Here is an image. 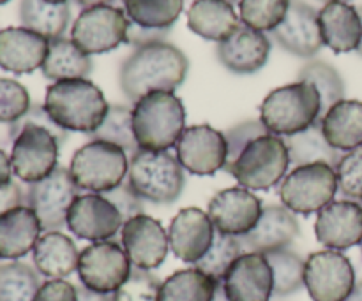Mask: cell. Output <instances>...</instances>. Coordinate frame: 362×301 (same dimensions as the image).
Here are the masks:
<instances>
[{
    "instance_id": "1",
    "label": "cell",
    "mask_w": 362,
    "mask_h": 301,
    "mask_svg": "<svg viewBox=\"0 0 362 301\" xmlns=\"http://www.w3.org/2000/svg\"><path fill=\"white\" fill-rule=\"evenodd\" d=\"M189 60L172 42L156 41L138 46L120 66L119 83L129 102L151 92H173L186 81Z\"/></svg>"
},
{
    "instance_id": "2",
    "label": "cell",
    "mask_w": 362,
    "mask_h": 301,
    "mask_svg": "<svg viewBox=\"0 0 362 301\" xmlns=\"http://www.w3.org/2000/svg\"><path fill=\"white\" fill-rule=\"evenodd\" d=\"M42 106L49 118L64 130L83 133L87 136L99 129L110 109L101 88L87 78L49 85Z\"/></svg>"
},
{
    "instance_id": "3",
    "label": "cell",
    "mask_w": 362,
    "mask_h": 301,
    "mask_svg": "<svg viewBox=\"0 0 362 301\" xmlns=\"http://www.w3.org/2000/svg\"><path fill=\"white\" fill-rule=\"evenodd\" d=\"M133 130L140 150L168 152L186 130V108L173 92H151L133 106Z\"/></svg>"
},
{
    "instance_id": "4",
    "label": "cell",
    "mask_w": 362,
    "mask_h": 301,
    "mask_svg": "<svg viewBox=\"0 0 362 301\" xmlns=\"http://www.w3.org/2000/svg\"><path fill=\"white\" fill-rule=\"evenodd\" d=\"M322 101L317 88L306 81L272 90L260 106V120L276 136H293L320 122Z\"/></svg>"
},
{
    "instance_id": "5",
    "label": "cell",
    "mask_w": 362,
    "mask_h": 301,
    "mask_svg": "<svg viewBox=\"0 0 362 301\" xmlns=\"http://www.w3.org/2000/svg\"><path fill=\"white\" fill-rule=\"evenodd\" d=\"M127 183L141 201L172 204L186 187V173L168 152L138 150L129 159Z\"/></svg>"
},
{
    "instance_id": "6",
    "label": "cell",
    "mask_w": 362,
    "mask_h": 301,
    "mask_svg": "<svg viewBox=\"0 0 362 301\" xmlns=\"http://www.w3.org/2000/svg\"><path fill=\"white\" fill-rule=\"evenodd\" d=\"M11 166L13 175L21 182L35 183L52 175L59 166L60 143L52 130L32 122H18L9 125Z\"/></svg>"
},
{
    "instance_id": "7",
    "label": "cell",
    "mask_w": 362,
    "mask_h": 301,
    "mask_svg": "<svg viewBox=\"0 0 362 301\" xmlns=\"http://www.w3.org/2000/svg\"><path fill=\"white\" fill-rule=\"evenodd\" d=\"M69 173L80 190L105 194L124 183L129 173V157L108 141H88L74 152Z\"/></svg>"
},
{
    "instance_id": "8",
    "label": "cell",
    "mask_w": 362,
    "mask_h": 301,
    "mask_svg": "<svg viewBox=\"0 0 362 301\" xmlns=\"http://www.w3.org/2000/svg\"><path fill=\"white\" fill-rule=\"evenodd\" d=\"M290 166L285 137L265 134L251 141L239 155L230 175L247 190H269L283 182Z\"/></svg>"
},
{
    "instance_id": "9",
    "label": "cell",
    "mask_w": 362,
    "mask_h": 301,
    "mask_svg": "<svg viewBox=\"0 0 362 301\" xmlns=\"http://www.w3.org/2000/svg\"><path fill=\"white\" fill-rule=\"evenodd\" d=\"M338 192L336 169L325 162L297 166L283 178L279 197L283 207L293 214H318L322 208L331 204Z\"/></svg>"
},
{
    "instance_id": "10",
    "label": "cell",
    "mask_w": 362,
    "mask_h": 301,
    "mask_svg": "<svg viewBox=\"0 0 362 301\" xmlns=\"http://www.w3.org/2000/svg\"><path fill=\"white\" fill-rule=\"evenodd\" d=\"M129 18L115 6L85 7L71 28V41L85 55H101L117 49L129 37Z\"/></svg>"
},
{
    "instance_id": "11",
    "label": "cell",
    "mask_w": 362,
    "mask_h": 301,
    "mask_svg": "<svg viewBox=\"0 0 362 301\" xmlns=\"http://www.w3.org/2000/svg\"><path fill=\"white\" fill-rule=\"evenodd\" d=\"M80 196V189L71 178L69 169L57 166L55 171L41 182L28 183L25 204L35 211L42 231H60L66 228L71 204Z\"/></svg>"
},
{
    "instance_id": "12",
    "label": "cell",
    "mask_w": 362,
    "mask_h": 301,
    "mask_svg": "<svg viewBox=\"0 0 362 301\" xmlns=\"http://www.w3.org/2000/svg\"><path fill=\"white\" fill-rule=\"evenodd\" d=\"M133 264L126 250L113 240L85 247L78 261L81 285L90 291L113 295L129 278Z\"/></svg>"
},
{
    "instance_id": "13",
    "label": "cell",
    "mask_w": 362,
    "mask_h": 301,
    "mask_svg": "<svg viewBox=\"0 0 362 301\" xmlns=\"http://www.w3.org/2000/svg\"><path fill=\"white\" fill-rule=\"evenodd\" d=\"M356 284V270L339 250H320L306 259L304 288L313 301H345Z\"/></svg>"
},
{
    "instance_id": "14",
    "label": "cell",
    "mask_w": 362,
    "mask_h": 301,
    "mask_svg": "<svg viewBox=\"0 0 362 301\" xmlns=\"http://www.w3.org/2000/svg\"><path fill=\"white\" fill-rule=\"evenodd\" d=\"M175 152L180 166L198 176L214 175L219 169H225L228 161L225 134L207 123L186 127L177 141Z\"/></svg>"
},
{
    "instance_id": "15",
    "label": "cell",
    "mask_w": 362,
    "mask_h": 301,
    "mask_svg": "<svg viewBox=\"0 0 362 301\" xmlns=\"http://www.w3.org/2000/svg\"><path fill=\"white\" fill-rule=\"evenodd\" d=\"M124 219L112 201L103 194H80L71 204L66 228L87 242H108L122 229Z\"/></svg>"
},
{
    "instance_id": "16",
    "label": "cell",
    "mask_w": 362,
    "mask_h": 301,
    "mask_svg": "<svg viewBox=\"0 0 362 301\" xmlns=\"http://www.w3.org/2000/svg\"><path fill=\"white\" fill-rule=\"evenodd\" d=\"M120 242L133 268L156 270L165 263L170 250L168 233L158 219L151 215H136L124 222Z\"/></svg>"
},
{
    "instance_id": "17",
    "label": "cell",
    "mask_w": 362,
    "mask_h": 301,
    "mask_svg": "<svg viewBox=\"0 0 362 301\" xmlns=\"http://www.w3.org/2000/svg\"><path fill=\"white\" fill-rule=\"evenodd\" d=\"M262 199L244 187H230L209 201L207 215L216 231L228 236L247 235L260 219Z\"/></svg>"
},
{
    "instance_id": "18",
    "label": "cell",
    "mask_w": 362,
    "mask_h": 301,
    "mask_svg": "<svg viewBox=\"0 0 362 301\" xmlns=\"http://www.w3.org/2000/svg\"><path fill=\"white\" fill-rule=\"evenodd\" d=\"M271 34L285 51L299 59H311L324 46L318 11L304 0H290L285 20Z\"/></svg>"
},
{
    "instance_id": "19",
    "label": "cell",
    "mask_w": 362,
    "mask_h": 301,
    "mask_svg": "<svg viewBox=\"0 0 362 301\" xmlns=\"http://www.w3.org/2000/svg\"><path fill=\"white\" fill-rule=\"evenodd\" d=\"M214 236V224L200 208H184L170 222V250L182 263L197 264L209 252Z\"/></svg>"
},
{
    "instance_id": "20",
    "label": "cell",
    "mask_w": 362,
    "mask_h": 301,
    "mask_svg": "<svg viewBox=\"0 0 362 301\" xmlns=\"http://www.w3.org/2000/svg\"><path fill=\"white\" fill-rule=\"evenodd\" d=\"M228 301H271L274 281L264 254L244 252L221 282Z\"/></svg>"
},
{
    "instance_id": "21",
    "label": "cell",
    "mask_w": 362,
    "mask_h": 301,
    "mask_svg": "<svg viewBox=\"0 0 362 301\" xmlns=\"http://www.w3.org/2000/svg\"><path fill=\"white\" fill-rule=\"evenodd\" d=\"M315 235L331 250H346L362 243V207L352 199L332 201L318 211Z\"/></svg>"
},
{
    "instance_id": "22",
    "label": "cell",
    "mask_w": 362,
    "mask_h": 301,
    "mask_svg": "<svg viewBox=\"0 0 362 301\" xmlns=\"http://www.w3.org/2000/svg\"><path fill=\"white\" fill-rule=\"evenodd\" d=\"M299 235L300 226L296 214L283 204H269L262 210L257 226L239 240L244 252L265 256L274 250L288 249Z\"/></svg>"
},
{
    "instance_id": "23",
    "label": "cell",
    "mask_w": 362,
    "mask_h": 301,
    "mask_svg": "<svg viewBox=\"0 0 362 301\" xmlns=\"http://www.w3.org/2000/svg\"><path fill=\"white\" fill-rule=\"evenodd\" d=\"M216 55L230 73L240 76L255 74L267 63L271 55V39L264 32L239 25L228 39L218 42Z\"/></svg>"
},
{
    "instance_id": "24",
    "label": "cell",
    "mask_w": 362,
    "mask_h": 301,
    "mask_svg": "<svg viewBox=\"0 0 362 301\" xmlns=\"http://www.w3.org/2000/svg\"><path fill=\"white\" fill-rule=\"evenodd\" d=\"M49 41L25 27L0 30V69L13 74H30L42 67Z\"/></svg>"
},
{
    "instance_id": "25",
    "label": "cell",
    "mask_w": 362,
    "mask_h": 301,
    "mask_svg": "<svg viewBox=\"0 0 362 301\" xmlns=\"http://www.w3.org/2000/svg\"><path fill=\"white\" fill-rule=\"evenodd\" d=\"M322 39L334 53L357 51L362 39V20L349 2H327L318 11Z\"/></svg>"
},
{
    "instance_id": "26",
    "label": "cell",
    "mask_w": 362,
    "mask_h": 301,
    "mask_svg": "<svg viewBox=\"0 0 362 301\" xmlns=\"http://www.w3.org/2000/svg\"><path fill=\"white\" fill-rule=\"evenodd\" d=\"M41 222L27 204L0 215V259L18 261L32 252L41 238Z\"/></svg>"
},
{
    "instance_id": "27",
    "label": "cell",
    "mask_w": 362,
    "mask_h": 301,
    "mask_svg": "<svg viewBox=\"0 0 362 301\" xmlns=\"http://www.w3.org/2000/svg\"><path fill=\"white\" fill-rule=\"evenodd\" d=\"M35 270L46 278H66L78 270L80 250L76 243L60 231L41 235L32 250Z\"/></svg>"
},
{
    "instance_id": "28",
    "label": "cell",
    "mask_w": 362,
    "mask_h": 301,
    "mask_svg": "<svg viewBox=\"0 0 362 301\" xmlns=\"http://www.w3.org/2000/svg\"><path fill=\"white\" fill-rule=\"evenodd\" d=\"M233 4L226 0H194L187 11V27L207 41L221 42L239 28Z\"/></svg>"
},
{
    "instance_id": "29",
    "label": "cell",
    "mask_w": 362,
    "mask_h": 301,
    "mask_svg": "<svg viewBox=\"0 0 362 301\" xmlns=\"http://www.w3.org/2000/svg\"><path fill=\"white\" fill-rule=\"evenodd\" d=\"M322 133L332 148L350 152L362 147V101L343 99L320 120Z\"/></svg>"
},
{
    "instance_id": "30",
    "label": "cell",
    "mask_w": 362,
    "mask_h": 301,
    "mask_svg": "<svg viewBox=\"0 0 362 301\" xmlns=\"http://www.w3.org/2000/svg\"><path fill=\"white\" fill-rule=\"evenodd\" d=\"M41 70L45 78L52 81L87 78L92 73V59L85 55L71 39H52Z\"/></svg>"
},
{
    "instance_id": "31",
    "label": "cell",
    "mask_w": 362,
    "mask_h": 301,
    "mask_svg": "<svg viewBox=\"0 0 362 301\" xmlns=\"http://www.w3.org/2000/svg\"><path fill=\"white\" fill-rule=\"evenodd\" d=\"M20 21L25 28L52 41L64 37L71 21V7L69 4H49L46 0H21Z\"/></svg>"
},
{
    "instance_id": "32",
    "label": "cell",
    "mask_w": 362,
    "mask_h": 301,
    "mask_svg": "<svg viewBox=\"0 0 362 301\" xmlns=\"http://www.w3.org/2000/svg\"><path fill=\"white\" fill-rule=\"evenodd\" d=\"M285 143L288 148L290 164H293L296 168L297 166L315 164V162H325L336 169V166L339 164L343 157L341 152L327 143L324 133H322L320 122L311 125L310 129L303 130V133L285 137Z\"/></svg>"
},
{
    "instance_id": "33",
    "label": "cell",
    "mask_w": 362,
    "mask_h": 301,
    "mask_svg": "<svg viewBox=\"0 0 362 301\" xmlns=\"http://www.w3.org/2000/svg\"><path fill=\"white\" fill-rule=\"evenodd\" d=\"M218 285V281L198 268H186L163 282L158 301H212Z\"/></svg>"
},
{
    "instance_id": "34",
    "label": "cell",
    "mask_w": 362,
    "mask_h": 301,
    "mask_svg": "<svg viewBox=\"0 0 362 301\" xmlns=\"http://www.w3.org/2000/svg\"><path fill=\"white\" fill-rule=\"evenodd\" d=\"M184 0H124L129 21L145 30L168 32L182 14Z\"/></svg>"
},
{
    "instance_id": "35",
    "label": "cell",
    "mask_w": 362,
    "mask_h": 301,
    "mask_svg": "<svg viewBox=\"0 0 362 301\" xmlns=\"http://www.w3.org/2000/svg\"><path fill=\"white\" fill-rule=\"evenodd\" d=\"M87 137L88 141H108L117 145L126 152L129 159L140 150L133 130V109L124 104L110 106L106 118L103 120L99 129L88 134Z\"/></svg>"
},
{
    "instance_id": "36",
    "label": "cell",
    "mask_w": 362,
    "mask_h": 301,
    "mask_svg": "<svg viewBox=\"0 0 362 301\" xmlns=\"http://www.w3.org/2000/svg\"><path fill=\"white\" fill-rule=\"evenodd\" d=\"M299 81L311 83L320 94V120L336 102L345 99V81L341 74L325 60H310L306 66H303V69L299 70Z\"/></svg>"
},
{
    "instance_id": "37",
    "label": "cell",
    "mask_w": 362,
    "mask_h": 301,
    "mask_svg": "<svg viewBox=\"0 0 362 301\" xmlns=\"http://www.w3.org/2000/svg\"><path fill=\"white\" fill-rule=\"evenodd\" d=\"M265 257L271 264L272 281H274L272 296L286 298V296L299 293L304 288L306 261L299 254L290 249H281L265 254Z\"/></svg>"
},
{
    "instance_id": "38",
    "label": "cell",
    "mask_w": 362,
    "mask_h": 301,
    "mask_svg": "<svg viewBox=\"0 0 362 301\" xmlns=\"http://www.w3.org/2000/svg\"><path fill=\"white\" fill-rule=\"evenodd\" d=\"M41 284V275L30 264H0V301H34Z\"/></svg>"
},
{
    "instance_id": "39",
    "label": "cell",
    "mask_w": 362,
    "mask_h": 301,
    "mask_svg": "<svg viewBox=\"0 0 362 301\" xmlns=\"http://www.w3.org/2000/svg\"><path fill=\"white\" fill-rule=\"evenodd\" d=\"M243 254L244 249L237 236L221 235V233L216 231L212 247L209 249V252L194 264V268H198V270H202L204 274H207L209 277H212L214 281L223 282L226 271L230 270V266H232Z\"/></svg>"
},
{
    "instance_id": "40",
    "label": "cell",
    "mask_w": 362,
    "mask_h": 301,
    "mask_svg": "<svg viewBox=\"0 0 362 301\" xmlns=\"http://www.w3.org/2000/svg\"><path fill=\"white\" fill-rule=\"evenodd\" d=\"M290 0H240V21L260 32H272L288 13Z\"/></svg>"
},
{
    "instance_id": "41",
    "label": "cell",
    "mask_w": 362,
    "mask_h": 301,
    "mask_svg": "<svg viewBox=\"0 0 362 301\" xmlns=\"http://www.w3.org/2000/svg\"><path fill=\"white\" fill-rule=\"evenodd\" d=\"M30 106V95L20 81L0 78V123L18 122Z\"/></svg>"
},
{
    "instance_id": "42",
    "label": "cell",
    "mask_w": 362,
    "mask_h": 301,
    "mask_svg": "<svg viewBox=\"0 0 362 301\" xmlns=\"http://www.w3.org/2000/svg\"><path fill=\"white\" fill-rule=\"evenodd\" d=\"M163 282L147 270H131L129 278L113 293V301H158Z\"/></svg>"
},
{
    "instance_id": "43",
    "label": "cell",
    "mask_w": 362,
    "mask_h": 301,
    "mask_svg": "<svg viewBox=\"0 0 362 301\" xmlns=\"http://www.w3.org/2000/svg\"><path fill=\"white\" fill-rule=\"evenodd\" d=\"M338 190L352 201H362V147L343 154L336 166Z\"/></svg>"
},
{
    "instance_id": "44",
    "label": "cell",
    "mask_w": 362,
    "mask_h": 301,
    "mask_svg": "<svg viewBox=\"0 0 362 301\" xmlns=\"http://www.w3.org/2000/svg\"><path fill=\"white\" fill-rule=\"evenodd\" d=\"M223 134H225L226 145H228V161L225 166V171H228L251 141L271 133L262 123V120H244V122H239L226 129Z\"/></svg>"
},
{
    "instance_id": "45",
    "label": "cell",
    "mask_w": 362,
    "mask_h": 301,
    "mask_svg": "<svg viewBox=\"0 0 362 301\" xmlns=\"http://www.w3.org/2000/svg\"><path fill=\"white\" fill-rule=\"evenodd\" d=\"M103 196L115 204V208L120 211V215H122L124 222L136 217V215L144 214V203H141L140 197L133 192V189H131L127 182L120 183L119 187L108 190V192H105Z\"/></svg>"
},
{
    "instance_id": "46",
    "label": "cell",
    "mask_w": 362,
    "mask_h": 301,
    "mask_svg": "<svg viewBox=\"0 0 362 301\" xmlns=\"http://www.w3.org/2000/svg\"><path fill=\"white\" fill-rule=\"evenodd\" d=\"M34 301H78L76 285L64 278H48L41 284Z\"/></svg>"
},
{
    "instance_id": "47",
    "label": "cell",
    "mask_w": 362,
    "mask_h": 301,
    "mask_svg": "<svg viewBox=\"0 0 362 301\" xmlns=\"http://www.w3.org/2000/svg\"><path fill=\"white\" fill-rule=\"evenodd\" d=\"M25 204V192L16 182L0 187V215Z\"/></svg>"
},
{
    "instance_id": "48",
    "label": "cell",
    "mask_w": 362,
    "mask_h": 301,
    "mask_svg": "<svg viewBox=\"0 0 362 301\" xmlns=\"http://www.w3.org/2000/svg\"><path fill=\"white\" fill-rule=\"evenodd\" d=\"M13 182V166H11V157L0 148V187Z\"/></svg>"
},
{
    "instance_id": "49",
    "label": "cell",
    "mask_w": 362,
    "mask_h": 301,
    "mask_svg": "<svg viewBox=\"0 0 362 301\" xmlns=\"http://www.w3.org/2000/svg\"><path fill=\"white\" fill-rule=\"evenodd\" d=\"M76 295L78 301H113V296L90 291V289L85 288V285H76Z\"/></svg>"
},
{
    "instance_id": "50",
    "label": "cell",
    "mask_w": 362,
    "mask_h": 301,
    "mask_svg": "<svg viewBox=\"0 0 362 301\" xmlns=\"http://www.w3.org/2000/svg\"><path fill=\"white\" fill-rule=\"evenodd\" d=\"M78 6H83L85 7H94V6H112L115 0H74Z\"/></svg>"
},
{
    "instance_id": "51",
    "label": "cell",
    "mask_w": 362,
    "mask_h": 301,
    "mask_svg": "<svg viewBox=\"0 0 362 301\" xmlns=\"http://www.w3.org/2000/svg\"><path fill=\"white\" fill-rule=\"evenodd\" d=\"M345 301H362V281L357 282L354 291L350 293V296Z\"/></svg>"
},
{
    "instance_id": "52",
    "label": "cell",
    "mask_w": 362,
    "mask_h": 301,
    "mask_svg": "<svg viewBox=\"0 0 362 301\" xmlns=\"http://www.w3.org/2000/svg\"><path fill=\"white\" fill-rule=\"evenodd\" d=\"M212 301H228V298H226V295H225V289H223V285H221V282H219L218 291H216V296H214V300H212Z\"/></svg>"
},
{
    "instance_id": "53",
    "label": "cell",
    "mask_w": 362,
    "mask_h": 301,
    "mask_svg": "<svg viewBox=\"0 0 362 301\" xmlns=\"http://www.w3.org/2000/svg\"><path fill=\"white\" fill-rule=\"evenodd\" d=\"M357 11H359V16H361V20H362V6H361V7H357ZM357 53H359V55L362 56V39H361L359 48H357Z\"/></svg>"
},
{
    "instance_id": "54",
    "label": "cell",
    "mask_w": 362,
    "mask_h": 301,
    "mask_svg": "<svg viewBox=\"0 0 362 301\" xmlns=\"http://www.w3.org/2000/svg\"><path fill=\"white\" fill-rule=\"evenodd\" d=\"M49 4H67V0H46Z\"/></svg>"
},
{
    "instance_id": "55",
    "label": "cell",
    "mask_w": 362,
    "mask_h": 301,
    "mask_svg": "<svg viewBox=\"0 0 362 301\" xmlns=\"http://www.w3.org/2000/svg\"><path fill=\"white\" fill-rule=\"evenodd\" d=\"M322 2H349V0H322Z\"/></svg>"
},
{
    "instance_id": "56",
    "label": "cell",
    "mask_w": 362,
    "mask_h": 301,
    "mask_svg": "<svg viewBox=\"0 0 362 301\" xmlns=\"http://www.w3.org/2000/svg\"><path fill=\"white\" fill-rule=\"evenodd\" d=\"M226 2H230V4H235V2H240V0H226Z\"/></svg>"
},
{
    "instance_id": "57",
    "label": "cell",
    "mask_w": 362,
    "mask_h": 301,
    "mask_svg": "<svg viewBox=\"0 0 362 301\" xmlns=\"http://www.w3.org/2000/svg\"><path fill=\"white\" fill-rule=\"evenodd\" d=\"M9 2V0H0V6H2V4H7Z\"/></svg>"
},
{
    "instance_id": "58",
    "label": "cell",
    "mask_w": 362,
    "mask_h": 301,
    "mask_svg": "<svg viewBox=\"0 0 362 301\" xmlns=\"http://www.w3.org/2000/svg\"><path fill=\"white\" fill-rule=\"evenodd\" d=\"M361 207H362V201H361Z\"/></svg>"
},
{
    "instance_id": "59",
    "label": "cell",
    "mask_w": 362,
    "mask_h": 301,
    "mask_svg": "<svg viewBox=\"0 0 362 301\" xmlns=\"http://www.w3.org/2000/svg\"><path fill=\"white\" fill-rule=\"evenodd\" d=\"M361 245H362V243H361Z\"/></svg>"
}]
</instances>
